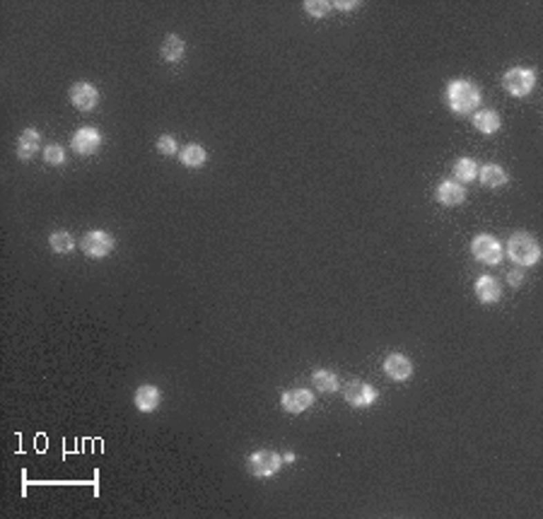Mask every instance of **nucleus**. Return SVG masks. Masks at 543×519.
Masks as SVG:
<instances>
[{"mask_svg":"<svg viewBox=\"0 0 543 519\" xmlns=\"http://www.w3.org/2000/svg\"><path fill=\"white\" fill-rule=\"evenodd\" d=\"M447 102L457 114H471L481 104V92L471 80H454L447 87Z\"/></svg>","mask_w":543,"mask_h":519,"instance_id":"1","label":"nucleus"},{"mask_svg":"<svg viewBox=\"0 0 543 519\" xmlns=\"http://www.w3.org/2000/svg\"><path fill=\"white\" fill-rule=\"evenodd\" d=\"M507 256L517 263V266H534L541 256V249L536 239L526 232H515L507 242Z\"/></svg>","mask_w":543,"mask_h":519,"instance_id":"2","label":"nucleus"},{"mask_svg":"<svg viewBox=\"0 0 543 519\" xmlns=\"http://www.w3.org/2000/svg\"><path fill=\"white\" fill-rule=\"evenodd\" d=\"M502 85L512 97H526L536 85V73L529 68H510L502 77Z\"/></svg>","mask_w":543,"mask_h":519,"instance_id":"3","label":"nucleus"},{"mask_svg":"<svg viewBox=\"0 0 543 519\" xmlns=\"http://www.w3.org/2000/svg\"><path fill=\"white\" fill-rule=\"evenodd\" d=\"M114 244H116L114 237H111L109 232H104V229H92V232H87L85 237L80 239V249L92 258L109 256V254L114 252Z\"/></svg>","mask_w":543,"mask_h":519,"instance_id":"4","label":"nucleus"},{"mask_svg":"<svg viewBox=\"0 0 543 519\" xmlns=\"http://www.w3.org/2000/svg\"><path fill=\"white\" fill-rule=\"evenodd\" d=\"M471 252H473V256H476V261L495 266V263H500V258H502V244L497 242L493 234H478V237L471 242Z\"/></svg>","mask_w":543,"mask_h":519,"instance_id":"5","label":"nucleus"},{"mask_svg":"<svg viewBox=\"0 0 543 519\" xmlns=\"http://www.w3.org/2000/svg\"><path fill=\"white\" fill-rule=\"evenodd\" d=\"M283 464V457L271 449H258L249 457V469H251L254 476L258 478H268V476H276L278 469Z\"/></svg>","mask_w":543,"mask_h":519,"instance_id":"6","label":"nucleus"},{"mask_svg":"<svg viewBox=\"0 0 543 519\" xmlns=\"http://www.w3.org/2000/svg\"><path fill=\"white\" fill-rule=\"evenodd\" d=\"M343 396L350 406L365 408V406H372L377 401V389L372 384H367V381H350L343 389Z\"/></svg>","mask_w":543,"mask_h":519,"instance_id":"7","label":"nucleus"},{"mask_svg":"<svg viewBox=\"0 0 543 519\" xmlns=\"http://www.w3.org/2000/svg\"><path fill=\"white\" fill-rule=\"evenodd\" d=\"M70 102L73 106H77L80 111H90L97 106V102H99V92H97L95 85H90V82H75V85L70 87Z\"/></svg>","mask_w":543,"mask_h":519,"instance_id":"8","label":"nucleus"},{"mask_svg":"<svg viewBox=\"0 0 543 519\" xmlns=\"http://www.w3.org/2000/svg\"><path fill=\"white\" fill-rule=\"evenodd\" d=\"M70 145L77 155H92L102 148V133L97 129H80L73 133Z\"/></svg>","mask_w":543,"mask_h":519,"instance_id":"9","label":"nucleus"},{"mask_svg":"<svg viewBox=\"0 0 543 519\" xmlns=\"http://www.w3.org/2000/svg\"><path fill=\"white\" fill-rule=\"evenodd\" d=\"M312 404H314V396L307 389H287L280 396V406L287 413H305Z\"/></svg>","mask_w":543,"mask_h":519,"instance_id":"10","label":"nucleus"},{"mask_svg":"<svg viewBox=\"0 0 543 519\" xmlns=\"http://www.w3.org/2000/svg\"><path fill=\"white\" fill-rule=\"evenodd\" d=\"M384 372L394 381H406V379H410V375H413V362H410L406 355H401V352H391V355L384 360Z\"/></svg>","mask_w":543,"mask_h":519,"instance_id":"11","label":"nucleus"},{"mask_svg":"<svg viewBox=\"0 0 543 519\" xmlns=\"http://www.w3.org/2000/svg\"><path fill=\"white\" fill-rule=\"evenodd\" d=\"M160 401H162V394H160V389L155 384L138 386V389H135V394H133L135 408L143 411V413H153V411L160 406Z\"/></svg>","mask_w":543,"mask_h":519,"instance_id":"12","label":"nucleus"},{"mask_svg":"<svg viewBox=\"0 0 543 519\" xmlns=\"http://www.w3.org/2000/svg\"><path fill=\"white\" fill-rule=\"evenodd\" d=\"M39 148H41V135H39V131L27 129L19 133V138H17V158L19 160H32L34 155L39 153Z\"/></svg>","mask_w":543,"mask_h":519,"instance_id":"13","label":"nucleus"},{"mask_svg":"<svg viewBox=\"0 0 543 519\" xmlns=\"http://www.w3.org/2000/svg\"><path fill=\"white\" fill-rule=\"evenodd\" d=\"M473 290H476L478 300H481L483 305H493V302L500 300L502 287H500V283H497L493 276H481L476 281V285H473Z\"/></svg>","mask_w":543,"mask_h":519,"instance_id":"14","label":"nucleus"},{"mask_svg":"<svg viewBox=\"0 0 543 519\" xmlns=\"http://www.w3.org/2000/svg\"><path fill=\"white\" fill-rule=\"evenodd\" d=\"M466 198V189L457 181H442L437 186V200L442 205H459Z\"/></svg>","mask_w":543,"mask_h":519,"instance_id":"15","label":"nucleus"},{"mask_svg":"<svg viewBox=\"0 0 543 519\" xmlns=\"http://www.w3.org/2000/svg\"><path fill=\"white\" fill-rule=\"evenodd\" d=\"M473 126H476L481 133H495V131L500 129V116H497V111H493V109H481L473 114Z\"/></svg>","mask_w":543,"mask_h":519,"instance_id":"16","label":"nucleus"},{"mask_svg":"<svg viewBox=\"0 0 543 519\" xmlns=\"http://www.w3.org/2000/svg\"><path fill=\"white\" fill-rule=\"evenodd\" d=\"M179 158H181V164H186V167H191V169H198V167H203V162H205V150L200 148L198 143H191V145H186L184 150L179 153Z\"/></svg>","mask_w":543,"mask_h":519,"instance_id":"17","label":"nucleus"},{"mask_svg":"<svg viewBox=\"0 0 543 519\" xmlns=\"http://www.w3.org/2000/svg\"><path fill=\"white\" fill-rule=\"evenodd\" d=\"M184 39L177 37V34H169L167 39L162 41V58L169 63H177L181 61V56H184Z\"/></svg>","mask_w":543,"mask_h":519,"instance_id":"18","label":"nucleus"},{"mask_svg":"<svg viewBox=\"0 0 543 519\" xmlns=\"http://www.w3.org/2000/svg\"><path fill=\"white\" fill-rule=\"evenodd\" d=\"M312 381H314V386L321 391V394H334V391H339V379H336V375L329 370H316L314 375H312Z\"/></svg>","mask_w":543,"mask_h":519,"instance_id":"19","label":"nucleus"},{"mask_svg":"<svg viewBox=\"0 0 543 519\" xmlns=\"http://www.w3.org/2000/svg\"><path fill=\"white\" fill-rule=\"evenodd\" d=\"M48 244H51V249L56 254H70L73 249H75V239H73V234L66 232V229L53 232L51 237H48Z\"/></svg>","mask_w":543,"mask_h":519,"instance_id":"20","label":"nucleus"},{"mask_svg":"<svg viewBox=\"0 0 543 519\" xmlns=\"http://www.w3.org/2000/svg\"><path fill=\"white\" fill-rule=\"evenodd\" d=\"M454 176L459 181H473L478 176V162L471 158H461L454 162Z\"/></svg>","mask_w":543,"mask_h":519,"instance_id":"21","label":"nucleus"},{"mask_svg":"<svg viewBox=\"0 0 543 519\" xmlns=\"http://www.w3.org/2000/svg\"><path fill=\"white\" fill-rule=\"evenodd\" d=\"M481 181L486 186H490V189H497V186L507 184V172L502 167H497V164H486L481 172Z\"/></svg>","mask_w":543,"mask_h":519,"instance_id":"22","label":"nucleus"},{"mask_svg":"<svg viewBox=\"0 0 543 519\" xmlns=\"http://www.w3.org/2000/svg\"><path fill=\"white\" fill-rule=\"evenodd\" d=\"M44 160H46V164H53V167H58V164L66 162V153H63L61 145L51 143L44 148Z\"/></svg>","mask_w":543,"mask_h":519,"instance_id":"23","label":"nucleus"},{"mask_svg":"<svg viewBox=\"0 0 543 519\" xmlns=\"http://www.w3.org/2000/svg\"><path fill=\"white\" fill-rule=\"evenodd\" d=\"M305 10L312 15V17H324V15L331 10V3H326V0H307Z\"/></svg>","mask_w":543,"mask_h":519,"instance_id":"24","label":"nucleus"},{"mask_svg":"<svg viewBox=\"0 0 543 519\" xmlns=\"http://www.w3.org/2000/svg\"><path fill=\"white\" fill-rule=\"evenodd\" d=\"M158 150L162 155H177V140L172 135H162V138H158Z\"/></svg>","mask_w":543,"mask_h":519,"instance_id":"25","label":"nucleus"},{"mask_svg":"<svg viewBox=\"0 0 543 519\" xmlns=\"http://www.w3.org/2000/svg\"><path fill=\"white\" fill-rule=\"evenodd\" d=\"M507 281H510L512 287H520L522 283H524V273H522V271H510V273H507Z\"/></svg>","mask_w":543,"mask_h":519,"instance_id":"26","label":"nucleus"},{"mask_svg":"<svg viewBox=\"0 0 543 519\" xmlns=\"http://www.w3.org/2000/svg\"><path fill=\"white\" fill-rule=\"evenodd\" d=\"M336 8H341V10H345V12H348V10H355L358 8V3H348V0H336Z\"/></svg>","mask_w":543,"mask_h":519,"instance_id":"27","label":"nucleus"},{"mask_svg":"<svg viewBox=\"0 0 543 519\" xmlns=\"http://www.w3.org/2000/svg\"><path fill=\"white\" fill-rule=\"evenodd\" d=\"M283 459H285V462H295V454H292V452H287V454H285V457H283Z\"/></svg>","mask_w":543,"mask_h":519,"instance_id":"28","label":"nucleus"}]
</instances>
